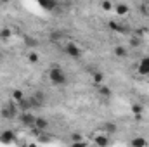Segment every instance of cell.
Listing matches in <instances>:
<instances>
[{
	"mask_svg": "<svg viewBox=\"0 0 149 147\" xmlns=\"http://www.w3.org/2000/svg\"><path fill=\"white\" fill-rule=\"evenodd\" d=\"M114 55L116 57H120V59H123V57H127V49L125 47H114Z\"/></svg>",
	"mask_w": 149,
	"mask_h": 147,
	"instance_id": "15",
	"label": "cell"
},
{
	"mask_svg": "<svg viewBox=\"0 0 149 147\" xmlns=\"http://www.w3.org/2000/svg\"><path fill=\"white\" fill-rule=\"evenodd\" d=\"M113 9H114V12H116L118 16H127L128 10H130V7H128L127 3H121V2H120V3H114Z\"/></svg>",
	"mask_w": 149,
	"mask_h": 147,
	"instance_id": "6",
	"label": "cell"
},
{
	"mask_svg": "<svg viewBox=\"0 0 149 147\" xmlns=\"http://www.w3.org/2000/svg\"><path fill=\"white\" fill-rule=\"evenodd\" d=\"M139 45H141V37H137V35L130 37V47H139Z\"/></svg>",
	"mask_w": 149,
	"mask_h": 147,
	"instance_id": "20",
	"label": "cell"
},
{
	"mask_svg": "<svg viewBox=\"0 0 149 147\" xmlns=\"http://www.w3.org/2000/svg\"><path fill=\"white\" fill-rule=\"evenodd\" d=\"M102 130L106 132V135L108 133H114L116 132V125L111 123V121H106V123H102Z\"/></svg>",
	"mask_w": 149,
	"mask_h": 147,
	"instance_id": "14",
	"label": "cell"
},
{
	"mask_svg": "<svg viewBox=\"0 0 149 147\" xmlns=\"http://www.w3.org/2000/svg\"><path fill=\"white\" fill-rule=\"evenodd\" d=\"M47 128H49V121H47L45 118H37V121H35V130H38V132H47Z\"/></svg>",
	"mask_w": 149,
	"mask_h": 147,
	"instance_id": "8",
	"label": "cell"
},
{
	"mask_svg": "<svg viewBox=\"0 0 149 147\" xmlns=\"http://www.w3.org/2000/svg\"><path fill=\"white\" fill-rule=\"evenodd\" d=\"M130 111H132L137 118H141V114L144 112V106H141V104H134V106L130 107Z\"/></svg>",
	"mask_w": 149,
	"mask_h": 147,
	"instance_id": "16",
	"label": "cell"
},
{
	"mask_svg": "<svg viewBox=\"0 0 149 147\" xmlns=\"http://www.w3.org/2000/svg\"><path fill=\"white\" fill-rule=\"evenodd\" d=\"M0 57H2V54H0Z\"/></svg>",
	"mask_w": 149,
	"mask_h": 147,
	"instance_id": "28",
	"label": "cell"
},
{
	"mask_svg": "<svg viewBox=\"0 0 149 147\" xmlns=\"http://www.w3.org/2000/svg\"><path fill=\"white\" fill-rule=\"evenodd\" d=\"M19 118V123L26 128H35V121H37V116L31 112V111H26V112H19L17 114Z\"/></svg>",
	"mask_w": 149,
	"mask_h": 147,
	"instance_id": "2",
	"label": "cell"
},
{
	"mask_svg": "<svg viewBox=\"0 0 149 147\" xmlns=\"http://www.w3.org/2000/svg\"><path fill=\"white\" fill-rule=\"evenodd\" d=\"M71 147H87V144H85V142H74Z\"/></svg>",
	"mask_w": 149,
	"mask_h": 147,
	"instance_id": "25",
	"label": "cell"
},
{
	"mask_svg": "<svg viewBox=\"0 0 149 147\" xmlns=\"http://www.w3.org/2000/svg\"><path fill=\"white\" fill-rule=\"evenodd\" d=\"M92 80H94V83H95L97 87L104 85V73H102V71H94V69H92Z\"/></svg>",
	"mask_w": 149,
	"mask_h": 147,
	"instance_id": "9",
	"label": "cell"
},
{
	"mask_svg": "<svg viewBox=\"0 0 149 147\" xmlns=\"http://www.w3.org/2000/svg\"><path fill=\"white\" fill-rule=\"evenodd\" d=\"M71 142H83V135L81 133H71Z\"/></svg>",
	"mask_w": 149,
	"mask_h": 147,
	"instance_id": "22",
	"label": "cell"
},
{
	"mask_svg": "<svg viewBox=\"0 0 149 147\" xmlns=\"http://www.w3.org/2000/svg\"><path fill=\"white\" fill-rule=\"evenodd\" d=\"M130 147H148V140L144 137H134L130 140Z\"/></svg>",
	"mask_w": 149,
	"mask_h": 147,
	"instance_id": "10",
	"label": "cell"
},
{
	"mask_svg": "<svg viewBox=\"0 0 149 147\" xmlns=\"http://www.w3.org/2000/svg\"><path fill=\"white\" fill-rule=\"evenodd\" d=\"M38 59H40V57H38L37 52H30V54H28V62L35 64V62H38Z\"/></svg>",
	"mask_w": 149,
	"mask_h": 147,
	"instance_id": "19",
	"label": "cell"
},
{
	"mask_svg": "<svg viewBox=\"0 0 149 147\" xmlns=\"http://www.w3.org/2000/svg\"><path fill=\"white\" fill-rule=\"evenodd\" d=\"M99 94H101L104 99H109V97H111V90H109L106 85H101V87H99Z\"/></svg>",
	"mask_w": 149,
	"mask_h": 147,
	"instance_id": "17",
	"label": "cell"
},
{
	"mask_svg": "<svg viewBox=\"0 0 149 147\" xmlns=\"http://www.w3.org/2000/svg\"><path fill=\"white\" fill-rule=\"evenodd\" d=\"M0 114H2V118H5V119L16 118V116H17V106H16V102L5 104V106L2 107V111H0Z\"/></svg>",
	"mask_w": 149,
	"mask_h": 147,
	"instance_id": "3",
	"label": "cell"
},
{
	"mask_svg": "<svg viewBox=\"0 0 149 147\" xmlns=\"http://www.w3.org/2000/svg\"><path fill=\"white\" fill-rule=\"evenodd\" d=\"M14 140H16V133H14L12 130H5V132L0 133V144L9 146V144H12Z\"/></svg>",
	"mask_w": 149,
	"mask_h": 147,
	"instance_id": "5",
	"label": "cell"
},
{
	"mask_svg": "<svg viewBox=\"0 0 149 147\" xmlns=\"http://www.w3.org/2000/svg\"><path fill=\"white\" fill-rule=\"evenodd\" d=\"M24 99H26V97H24V94H23L21 90H14V92H12V101H14L16 104H19V102H23Z\"/></svg>",
	"mask_w": 149,
	"mask_h": 147,
	"instance_id": "13",
	"label": "cell"
},
{
	"mask_svg": "<svg viewBox=\"0 0 149 147\" xmlns=\"http://www.w3.org/2000/svg\"><path fill=\"white\" fill-rule=\"evenodd\" d=\"M49 78L54 85H66V81H68V76L61 66H52L49 69Z\"/></svg>",
	"mask_w": 149,
	"mask_h": 147,
	"instance_id": "1",
	"label": "cell"
},
{
	"mask_svg": "<svg viewBox=\"0 0 149 147\" xmlns=\"http://www.w3.org/2000/svg\"><path fill=\"white\" fill-rule=\"evenodd\" d=\"M94 142H95V146H97V147H108L109 139H108V135H106V133H101V135H97V137L94 139Z\"/></svg>",
	"mask_w": 149,
	"mask_h": 147,
	"instance_id": "7",
	"label": "cell"
},
{
	"mask_svg": "<svg viewBox=\"0 0 149 147\" xmlns=\"http://www.w3.org/2000/svg\"><path fill=\"white\" fill-rule=\"evenodd\" d=\"M101 7H102V10H111L113 3H111V2H102V3H101Z\"/></svg>",
	"mask_w": 149,
	"mask_h": 147,
	"instance_id": "23",
	"label": "cell"
},
{
	"mask_svg": "<svg viewBox=\"0 0 149 147\" xmlns=\"http://www.w3.org/2000/svg\"><path fill=\"white\" fill-rule=\"evenodd\" d=\"M64 52L71 57V59H80L81 57V50L78 49V45H74L73 42H70V43H66V47H64Z\"/></svg>",
	"mask_w": 149,
	"mask_h": 147,
	"instance_id": "4",
	"label": "cell"
},
{
	"mask_svg": "<svg viewBox=\"0 0 149 147\" xmlns=\"http://www.w3.org/2000/svg\"><path fill=\"white\" fill-rule=\"evenodd\" d=\"M40 7H42V9H45V10H54V9L57 7V3H56L54 0H47V2H45V0H42V2H40Z\"/></svg>",
	"mask_w": 149,
	"mask_h": 147,
	"instance_id": "12",
	"label": "cell"
},
{
	"mask_svg": "<svg viewBox=\"0 0 149 147\" xmlns=\"http://www.w3.org/2000/svg\"><path fill=\"white\" fill-rule=\"evenodd\" d=\"M28 147H38V146H37V144H30Z\"/></svg>",
	"mask_w": 149,
	"mask_h": 147,
	"instance_id": "27",
	"label": "cell"
},
{
	"mask_svg": "<svg viewBox=\"0 0 149 147\" xmlns=\"http://www.w3.org/2000/svg\"><path fill=\"white\" fill-rule=\"evenodd\" d=\"M10 35H12V33H10L9 28H2V30H0V38H2V40H9Z\"/></svg>",
	"mask_w": 149,
	"mask_h": 147,
	"instance_id": "18",
	"label": "cell"
},
{
	"mask_svg": "<svg viewBox=\"0 0 149 147\" xmlns=\"http://www.w3.org/2000/svg\"><path fill=\"white\" fill-rule=\"evenodd\" d=\"M144 7H146V12H148V16H149V2H146V3H144Z\"/></svg>",
	"mask_w": 149,
	"mask_h": 147,
	"instance_id": "26",
	"label": "cell"
},
{
	"mask_svg": "<svg viewBox=\"0 0 149 147\" xmlns=\"http://www.w3.org/2000/svg\"><path fill=\"white\" fill-rule=\"evenodd\" d=\"M26 43H28V45H33V47H35V45H37V40H35V38H28V40H26Z\"/></svg>",
	"mask_w": 149,
	"mask_h": 147,
	"instance_id": "24",
	"label": "cell"
},
{
	"mask_svg": "<svg viewBox=\"0 0 149 147\" xmlns=\"http://www.w3.org/2000/svg\"><path fill=\"white\" fill-rule=\"evenodd\" d=\"M109 28H111L113 31H123L121 24H118V23H114V21H109Z\"/></svg>",
	"mask_w": 149,
	"mask_h": 147,
	"instance_id": "21",
	"label": "cell"
},
{
	"mask_svg": "<svg viewBox=\"0 0 149 147\" xmlns=\"http://www.w3.org/2000/svg\"><path fill=\"white\" fill-rule=\"evenodd\" d=\"M139 74H149V57H144L139 64Z\"/></svg>",
	"mask_w": 149,
	"mask_h": 147,
	"instance_id": "11",
	"label": "cell"
}]
</instances>
